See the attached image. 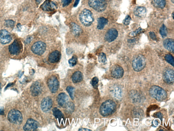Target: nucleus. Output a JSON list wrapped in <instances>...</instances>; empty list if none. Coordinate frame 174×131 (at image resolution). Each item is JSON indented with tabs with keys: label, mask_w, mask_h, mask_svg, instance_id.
<instances>
[{
	"label": "nucleus",
	"mask_w": 174,
	"mask_h": 131,
	"mask_svg": "<svg viewBox=\"0 0 174 131\" xmlns=\"http://www.w3.org/2000/svg\"><path fill=\"white\" fill-rule=\"evenodd\" d=\"M39 123L37 121L33 119L29 118L23 127V129L25 131L35 130L39 127Z\"/></svg>",
	"instance_id": "10"
},
{
	"label": "nucleus",
	"mask_w": 174,
	"mask_h": 131,
	"mask_svg": "<svg viewBox=\"0 0 174 131\" xmlns=\"http://www.w3.org/2000/svg\"><path fill=\"white\" fill-rule=\"evenodd\" d=\"M171 1H172V2L173 3H174V0H171Z\"/></svg>",
	"instance_id": "50"
},
{
	"label": "nucleus",
	"mask_w": 174,
	"mask_h": 131,
	"mask_svg": "<svg viewBox=\"0 0 174 131\" xmlns=\"http://www.w3.org/2000/svg\"><path fill=\"white\" fill-rule=\"evenodd\" d=\"M172 16L173 18V17H174V14H173V13H172Z\"/></svg>",
	"instance_id": "51"
},
{
	"label": "nucleus",
	"mask_w": 174,
	"mask_h": 131,
	"mask_svg": "<svg viewBox=\"0 0 174 131\" xmlns=\"http://www.w3.org/2000/svg\"><path fill=\"white\" fill-rule=\"evenodd\" d=\"M149 93L150 96L159 101L164 100L167 97L166 92L158 86H152L150 89Z\"/></svg>",
	"instance_id": "2"
},
{
	"label": "nucleus",
	"mask_w": 174,
	"mask_h": 131,
	"mask_svg": "<svg viewBox=\"0 0 174 131\" xmlns=\"http://www.w3.org/2000/svg\"><path fill=\"white\" fill-rule=\"evenodd\" d=\"M108 23V20L107 19L104 17L99 18L98 20V24L97 28L98 29H102L105 27V26Z\"/></svg>",
	"instance_id": "28"
},
{
	"label": "nucleus",
	"mask_w": 174,
	"mask_h": 131,
	"mask_svg": "<svg viewBox=\"0 0 174 131\" xmlns=\"http://www.w3.org/2000/svg\"><path fill=\"white\" fill-rule=\"evenodd\" d=\"M4 113V110L3 107H0V115H3Z\"/></svg>",
	"instance_id": "43"
},
{
	"label": "nucleus",
	"mask_w": 174,
	"mask_h": 131,
	"mask_svg": "<svg viewBox=\"0 0 174 131\" xmlns=\"http://www.w3.org/2000/svg\"><path fill=\"white\" fill-rule=\"evenodd\" d=\"M21 50V46L19 42L17 40H15L14 42L9 47V51L12 55L18 54Z\"/></svg>",
	"instance_id": "18"
},
{
	"label": "nucleus",
	"mask_w": 174,
	"mask_h": 131,
	"mask_svg": "<svg viewBox=\"0 0 174 131\" xmlns=\"http://www.w3.org/2000/svg\"><path fill=\"white\" fill-rule=\"evenodd\" d=\"M53 114L55 117L58 119H61L64 118L63 113L57 108H54L52 110Z\"/></svg>",
	"instance_id": "29"
},
{
	"label": "nucleus",
	"mask_w": 174,
	"mask_h": 131,
	"mask_svg": "<svg viewBox=\"0 0 174 131\" xmlns=\"http://www.w3.org/2000/svg\"><path fill=\"white\" fill-rule=\"evenodd\" d=\"M8 118L11 123L18 125L21 124L23 120L22 113L16 109L12 110L9 112Z\"/></svg>",
	"instance_id": "5"
},
{
	"label": "nucleus",
	"mask_w": 174,
	"mask_h": 131,
	"mask_svg": "<svg viewBox=\"0 0 174 131\" xmlns=\"http://www.w3.org/2000/svg\"><path fill=\"white\" fill-rule=\"evenodd\" d=\"M165 58L168 63L174 66V59L172 55L170 54H167L165 56Z\"/></svg>",
	"instance_id": "34"
},
{
	"label": "nucleus",
	"mask_w": 174,
	"mask_h": 131,
	"mask_svg": "<svg viewBox=\"0 0 174 131\" xmlns=\"http://www.w3.org/2000/svg\"><path fill=\"white\" fill-rule=\"evenodd\" d=\"M159 123H160V122H159L158 120H156L154 122V124L155 125L158 126V125Z\"/></svg>",
	"instance_id": "47"
},
{
	"label": "nucleus",
	"mask_w": 174,
	"mask_h": 131,
	"mask_svg": "<svg viewBox=\"0 0 174 131\" xmlns=\"http://www.w3.org/2000/svg\"><path fill=\"white\" fill-rule=\"evenodd\" d=\"M66 90L68 93L71 98L72 100L74 99L75 88L72 86H67Z\"/></svg>",
	"instance_id": "32"
},
{
	"label": "nucleus",
	"mask_w": 174,
	"mask_h": 131,
	"mask_svg": "<svg viewBox=\"0 0 174 131\" xmlns=\"http://www.w3.org/2000/svg\"><path fill=\"white\" fill-rule=\"evenodd\" d=\"M69 100V97L65 93H62L58 95L57 97V101L59 105L60 106L65 108Z\"/></svg>",
	"instance_id": "17"
},
{
	"label": "nucleus",
	"mask_w": 174,
	"mask_h": 131,
	"mask_svg": "<svg viewBox=\"0 0 174 131\" xmlns=\"http://www.w3.org/2000/svg\"><path fill=\"white\" fill-rule=\"evenodd\" d=\"M73 33L76 36L80 35L82 32V30L80 27L74 23H72L70 24Z\"/></svg>",
	"instance_id": "27"
},
{
	"label": "nucleus",
	"mask_w": 174,
	"mask_h": 131,
	"mask_svg": "<svg viewBox=\"0 0 174 131\" xmlns=\"http://www.w3.org/2000/svg\"><path fill=\"white\" fill-rule=\"evenodd\" d=\"M30 89L32 96H37L41 93L42 89V85L40 82L35 81L32 83Z\"/></svg>",
	"instance_id": "19"
},
{
	"label": "nucleus",
	"mask_w": 174,
	"mask_h": 131,
	"mask_svg": "<svg viewBox=\"0 0 174 131\" xmlns=\"http://www.w3.org/2000/svg\"><path fill=\"white\" fill-rule=\"evenodd\" d=\"M12 40L11 34L5 29L0 31V42L2 44L9 43Z\"/></svg>",
	"instance_id": "13"
},
{
	"label": "nucleus",
	"mask_w": 174,
	"mask_h": 131,
	"mask_svg": "<svg viewBox=\"0 0 174 131\" xmlns=\"http://www.w3.org/2000/svg\"><path fill=\"white\" fill-rule=\"evenodd\" d=\"M113 93L117 99H120L122 97L123 94L121 88L119 85H115L113 88Z\"/></svg>",
	"instance_id": "25"
},
{
	"label": "nucleus",
	"mask_w": 174,
	"mask_h": 131,
	"mask_svg": "<svg viewBox=\"0 0 174 131\" xmlns=\"http://www.w3.org/2000/svg\"><path fill=\"white\" fill-rule=\"evenodd\" d=\"M152 4L156 8L163 9L165 6L166 0H152Z\"/></svg>",
	"instance_id": "26"
},
{
	"label": "nucleus",
	"mask_w": 174,
	"mask_h": 131,
	"mask_svg": "<svg viewBox=\"0 0 174 131\" xmlns=\"http://www.w3.org/2000/svg\"><path fill=\"white\" fill-rule=\"evenodd\" d=\"M15 22L14 21L11 20H8L5 21V25L7 27L12 28L14 26Z\"/></svg>",
	"instance_id": "38"
},
{
	"label": "nucleus",
	"mask_w": 174,
	"mask_h": 131,
	"mask_svg": "<svg viewBox=\"0 0 174 131\" xmlns=\"http://www.w3.org/2000/svg\"><path fill=\"white\" fill-rule=\"evenodd\" d=\"M163 45L167 50L173 53L174 52V42L172 39L168 38L165 39L163 42Z\"/></svg>",
	"instance_id": "21"
},
{
	"label": "nucleus",
	"mask_w": 174,
	"mask_h": 131,
	"mask_svg": "<svg viewBox=\"0 0 174 131\" xmlns=\"http://www.w3.org/2000/svg\"><path fill=\"white\" fill-rule=\"evenodd\" d=\"M145 58L141 54L135 55L132 61V67L137 72L142 70L146 65Z\"/></svg>",
	"instance_id": "4"
},
{
	"label": "nucleus",
	"mask_w": 174,
	"mask_h": 131,
	"mask_svg": "<svg viewBox=\"0 0 174 131\" xmlns=\"http://www.w3.org/2000/svg\"><path fill=\"white\" fill-rule=\"evenodd\" d=\"M1 89H2V84L0 82V93H1Z\"/></svg>",
	"instance_id": "49"
},
{
	"label": "nucleus",
	"mask_w": 174,
	"mask_h": 131,
	"mask_svg": "<svg viewBox=\"0 0 174 131\" xmlns=\"http://www.w3.org/2000/svg\"><path fill=\"white\" fill-rule=\"evenodd\" d=\"M174 73L173 70L169 69L164 71L163 79L165 82L168 84H172L174 82Z\"/></svg>",
	"instance_id": "14"
},
{
	"label": "nucleus",
	"mask_w": 174,
	"mask_h": 131,
	"mask_svg": "<svg viewBox=\"0 0 174 131\" xmlns=\"http://www.w3.org/2000/svg\"><path fill=\"white\" fill-rule=\"evenodd\" d=\"M88 4L91 7L99 12L105 11L107 5L105 0H89Z\"/></svg>",
	"instance_id": "6"
},
{
	"label": "nucleus",
	"mask_w": 174,
	"mask_h": 131,
	"mask_svg": "<svg viewBox=\"0 0 174 131\" xmlns=\"http://www.w3.org/2000/svg\"><path fill=\"white\" fill-rule=\"evenodd\" d=\"M160 32L162 37L164 38L167 36V30L166 26L165 25L163 24L161 26Z\"/></svg>",
	"instance_id": "33"
},
{
	"label": "nucleus",
	"mask_w": 174,
	"mask_h": 131,
	"mask_svg": "<svg viewBox=\"0 0 174 131\" xmlns=\"http://www.w3.org/2000/svg\"><path fill=\"white\" fill-rule=\"evenodd\" d=\"M79 18L82 24L86 26H91L94 20L92 13L87 9H84L81 12Z\"/></svg>",
	"instance_id": "3"
},
{
	"label": "nucleus",
	"mask_w": 174,
	"mask_h": 131,
	"mask_svg": "<svg viewBox=\"0 0 174 131\" xmlns=\"http://www.w3.org/2000/svg\"><path fill=\"white\" fill-rule=\"evenodd\" d=\"M32 38L31 37H29L27 38L26 41V43H30V42L32 40Z\"/></svg>",
	"instance_id": "44"
},
{
	"label": "nucleus",
	"mask_w": 174,
	"mask_h": 131,
	"mask_svg": "<svg viewBox=\"0 0 174 131\" xmlns=\"http://www.w3.org/2000/svg\"><path fill=\"white\" fill-rule=\"evenodd\" d=\"M98 60L100 63L103 64L107 63V57L104 53H101L100 54L99 56Z\"/></svg>",
	"instance_id": "31"
},
{
	"label": "nucleus",
	"mask_w": 174,
	"mask_h": 131,
	"mask_svg": "<svg viewBox=\"0 0 174 131\" xmlns=\"http://www.w3.org/2000/svg\"><path fill=\"white\" fill-rule=\"evenodd\" d=\"M72 0H62L63 7H66L69 5L72 2Z\"/></svg>",
	"instance_id": "40"
},
{
	"label": "nucleus",
	"mask_w": 174,
	"mask_h": 131,
	"mask_svg": "<svg viewBox=\"0 0 174 131\" xmlns=\"http://www.w3.org/2000/svg\"><path fill=\"white\" fill-rule=\"evenodd\" d=\"M131 20V17L129 16H127L125 19L123 21L124 24L125 25H128L130 23Z\"/></svg>",
	"instance_id": "39"
},
{
	"label": "nucleus",
	"mask_w": 174,
	"mask_h": 131,
	"mask_svg": "<svg viewBox=\"0 0 174 131\" xmlns=\"http://www.w3.org/2000/svg\"><path fill=\"white\" fill-rule=\"evenodd\" d=\"M80 2V0H76L74 4V7H76L78 5Z\"/></svg>",
	"instance_id": "46"
},
{
	"label": "nucleus",
	"mask_w": 174,
	"mask_h": 131,
	"mask_svg": "<svg viewBox=\"0 0 174 131\" xmlns=\"http://www.w3.org/2000/svg\"><path fill=\"white\" fill-rule=\"evenodd\" d=\"M77 62V58L76 56H73V57L69 60V62L70 66L71 67L74 66Z\"/></svg>",
	"instance_id": "35"
},
{
	"label": "nucleus",
	"mask_w": 174,
	"mask_h": 131,
	"mask_svg": "<svg viewBox=\"0 0 174 131\" xmlns=\"http://www.w3.org/2000/svg\"><path fill=\"white\" fill-rule=\"evenodd\" d=\"M41 1H42V0H36L37 4H39Z\"/></svg>",
	"instance_id": "48"
},
{
	"label": "nucleus",
	"mask_w": 174,
	"mask_h": 131,
	"mask_svg": "<svg viewBox=\"0 0 174 131\" xmlns=\"http://www.w3.org/2000/svg\"><path fill=\"white\" fill-rule=\"evenodd\" d=\"M116 103L113 101L108 100L103 103L100 108V113L103 117H107L113 114L116 110Z\"/></svg>",
	"instance_id": "1"
},
{
	"label": "nucleus",
	"mask_w": 174,
	"mask_h": 131,
	"mask_svg": "<svg viewBox=\"0 0 174 131\" xmlns=\"http://www.w3.org/2000/svg\"><path fill=\"white\" fill-rule=\"evenodd\" d=\"M66 112L68 114H72L74 111L75 105L72 102H69L67 103L65 108Z\"/></svg>",
	"instance_id": "30"
},
{
	"label": "nucleus",
	"mask_w": 174,
	"mask_h": 131,
	"mask_svg": "<svg viewBox=\"0 0 174 131\" xmlns=\"http://www.w3.org/2000/svg\"><path fill=\"white\" fill-rule=\"evenodd\" d=\"M153 117L155 118H160V120H162V118H163V115H162L161 113L158 112L155 113L154 115H153Z\"/></svg>",
	"instance_id": "41"
},
{
	"label": "nucleus",
	"mask_w": 174,
	"mask_h": 131,
	"mask_svg": "<svg viewBox=\"0 0 174 131\" xmlns=\"http://www.w3.org/2000/svg\"><path fill=\"white\" fill-rule=\"evenodd\" d=\"M118 36V32L117 30L114 28H111L106 33L105 39L106 41L110 43L116 39Z\"/></svg>",
	"instance_id": "16"
},
{
	"label": "nucleus",
	"mask_w": 174,
	"mask_h": 131,
	"mask_svg": "<svg viewBox=\"0 0 174 131\" xmlns=\"http://www.w3.org/2000/svg\"><path fill=\"white\" fill-rule=\"evenodd\" d=\"M99 79L97 77L93 78L91 81V84L93 86V88L97 89L98 87Z\"/></svg>",
	"instance_id": "36"
},
{
	"label": "nucleus",
	"mask_w": 174,
	"mask_h": 131,
	"mask_svg": "<svg viewBox=\"0 0 174 131\" xmlns=\"http://www.w3.org/2000/svg\"><path fill=\"white\" fill-rule=\"evenodd\" d=\"M149 35L150 37L152 39L154 40H157V37H156V35L154 32H149Z\"/></svg>",
	"instance_id": "42"
},
{
	"label": "nucleus",
	"mask_w": 174,
	"mask_h": 131,
	"mask_svg": "<svg viewBox=\"0 0 174 131\" xmlns=\"http://www.w3.org/2000/svg\"><path fill=\"white\" fill-rule=\"evenodd\" d=\"M61 57L60 53L58 51H55L50 54L49 56V61L51 63H56L60 60Z\"/></svg>",
	"instance_id": "20"
},
{
	"label": "nucleus",
	"mask_w": 174,
	"mask_h": 131,
	"mask_svg": "<svg viewBox=\"0 0 174 131\" xmlns=\"http://www.w3.org/2000/svg\"><path fill=\"white\" fill-rule=\"evenodd\" d=\"M111 74L112 77L115 79L122 78L124 74L123 68L119 65H115L112 68Z\"/></svg>",
	"instance_id": "12"
},
{
	"label": "nucleus",
	"mask_w": 174,
	"mask_h": 131,
	"mask_svg": "<svg viewBox=\"0 0 174 131\" xmlns=\"http://www.w3.org/2000/svg\"><path fill=\"white\" fill-rule=\"evenodd\" d=\"M132 115L134 118L140 119L143 117L144 113L142 109L136 108L133 110Z\"/></svg>",
	"instance_id": "24"
},
{
	"label": "nucleus",
	"mask_w": 174,
	"mask_h": 131,
	"mask_svg": "<svg viewBox=\"0 0 174 131\" xmlns=\"http://www.w3.org/2000/svg\"><path fill=\"white\" fill-rule=\"evenodd\" d=\"M79 131H91V130L88 129H85V128H81L80 129Z\"/></svg>",
	"instance_id": "45"
},
{
	"label": "nucleus",
	"mask_w": 174,
	"mask_h": 131,
	"mask_svg": "<svg viewBox=\"0 0 174 131\" xmlns=\"http://www.w3.org/2000/svg\"><path fill=\"white\" fill-rule=\"evenodd\" d=\"M48 84L49 90L52 93H55L58 91L59 84L56 77L55 76L50 77L48 80Z\"/></svg>",
	"instance_id": "8"
},
{
	"label": "nucleus",
	"mask_w": 174,
	"mask_h": 131,
	"mask_svg": "<svg viewBox=\"0 0 174 131\" xmlns=\"http://www.w3.org/2000/svg\"><path fill=\"white\" fill-rule=\"evenodd\" d=\"M46 44L42 41H38L34 43L31 47L32 52L35 54L41 55L45 52Z\"/></svg>",
	"instance_id": "7"
},
{
	"label": "nucleus",
	"mask_w": 174,
	"mask_h": 131,
	"mask_svg": "<svg viewBox=\"0 0 174 131\" xmlns=\"http://www.w3.org/2000/svg\"><path fill=\"white\" fill-rule=\"evenodd\" d=\"M52 106V100L49 97L44 98L41 103V108L44 112H49Z\"/></svg>",
	"instance_id": "11"
},
{
	"label": "nucleus",
	"mask_w": 174,
	"mask_h": 131,
	"mask_svg": "<svg viewBox=\"0 0 174 131\" xmlns=\"http://www.w3.org/2000/svg\"><path fill=\"white\" fill-rule=\"evenodd\" d=\"M83 78L82 73L79 71H77L73 74L72 76L73 82L75 83L80 82L82 81Z\"/></svg>",
	"instance_id": "23"
},
{
	"label": "nucleus",
	"mask_w": 174,
	"mask_h": 131,
	"mask_svg": "<svg viewBox=\"0 0 174 131\" xmlns=\"http://www.w3.org/2000/svg\"><path fill=\"white\" fill-rule=\"evenodd\" d=\"M143 30L140 28H138L136 30L132 32L129 34L130 36L131 37H134L140 33L142 32Z\"/></svg>",
	"instance_id": "37"
},
{
	"label": "nucleus",
	"mask_w": 174,
	"mask_h": 131,
	"mask_svg": "<svg viewBox=\"0 0 174 131\" xmlns=\"http://www.w3.org/2000/svg\"><path fill=\"white\" fill-rule=\"evenodd\" d=\"M42 9L45 11H52L57 8V5L55 2L51 0H46L41 6Z\"/></svg>",
	"instance_id": "15"
},
{
	"label": "nucleus",
	"mask_w": 174,
	"mask_h": 131,
	"mask_svg": "<svg viewBox=\"0 0 174 131\" xmlns=\"http://www.w3.org/2000/svg\"><path fill=\"white\" fill-rule=\"evenodd\" d=\"M129 97L133 103H140L144 99L143 94L137 90H132L130 92Z\"/></svg>",
	"instance_id": "9"
},
{
	"label": "nucleus",
	"mask_w": 174,
	"mask_h": 131,
	"mask_svg": "<svg viewBox=\"0 0 174 131\" xmlns=\"http://www.w3.org/2000/svg\"><path fill=\"white\" fill-rule=\"evenodd\" d=\"M134 14L136 16L141 18L145 17L147 14V10L143 7H137L135 9Z\"/></svg>",
	"instance_id": "22"
}]
</instances>
